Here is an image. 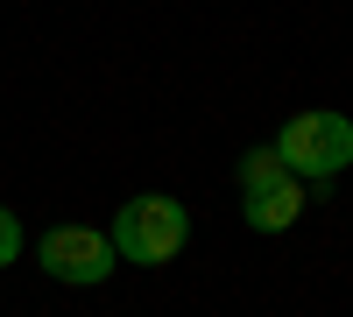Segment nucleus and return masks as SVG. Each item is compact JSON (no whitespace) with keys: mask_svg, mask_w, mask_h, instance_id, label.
<instances>
[{"mask_svg":"<svg viewBox=\"0 0 353 317\" xmlns=\"http://www.w3.org/2000/svg\"><path fill=\"white\" fill-rule=\"evenodd\" d=\"M113 268H121V254L99 226H50L43 233V275L71 282V289H99Z\"/></svg>","mask_w":353,"mask_h":317,"instance_id":"7ed1b4c3","label":"nucleus"},{"mask_svg":"<svg viewBox=\"0 0 353 317\" xmlns=\"http://www.w3.org/2000/svg\"><path fill=\"white\" fill-rule=\"evenodd\" d=\"M276 162H283L297 184H332L339 169L353 162V120H346V113H332V106L290 113L283 134H276Z\"/></svg>","mask_w":353,"mask_h":317,"instance_id":"f03ea898","label":"nucleus"},{"mask_svg":"<svg viewBox=\"0 0 353 317\" xmlns=\"http://www.w3.org/2000/svg\"><path fill=\"white\" fill-rule=\"evenodd\" d=\"M106 240H113V254L121 261H134V268H163V261H176L184 254V240H191V212H184V197H128L121 212H113V226H106Z\"/></svg>","mask_w":353,"mask_h":317,"instance_id":"f257e3e1","label":"nucleus"},{"mask_svg":"<svg viewBox=\"0 0 353 317\" xmlns=\"http://www.w3.org/2000/svg\"><path fill=\"white\" fill-rule=\"evenodd\" d=\"M14 261H21V219L0 205V268H14Z\"/></svg>","mask_w":353,"mask_h":317,"instance_id":"423d86ee","label":"nucleus"},{"mask_svg":"<svg viewBox=\"0 0 353 317\" xmlns=\"http://www.w3.org/2000/svg\"><path fill=\"white\" fill-rule=\"evenodd\" d=\"M276 177H290V169L276 162V149H248L241 155V190H261V184H276Z\"/></svg>","mask_w":353,"mask_h":317,"instance_id":"39448f33","label":"nucleus"},{"mask_svg":"<svg viewBox=\"0 0 353 317\" xmlns=\"http://www.w3.org/2000/svg\"><path fill=\"white\" fill-rule=\"evenodd\" d=\"M241 219L254 226V233H290V226L304 219V184L297 177H276L261 190H241Z\"/></svg>","mask_w":353,"mask_h":317,"instance_id":"20e7f679","label":"nucleus"}]
</instances>
